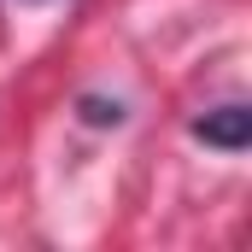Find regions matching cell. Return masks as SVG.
<instances>
[{
	"mask_svg": "<svg viewBox=\"0 0 252 252\" xmlns=\"http://www.w3.org/2000/svg\"><path fill=\"white\" fill-rule=\"evenodd\" d=\"M193 135H199L205 147H223V153H241V147L252 141V112H247V106H217V112L193 118Z\"/></svg>",
	"mask_w": 252,
	"mask_h": 252,
	"instance_id": "cell-1",
	"label": "cell"
},
{
	"mask_svg": "<svg viewBox=\"0 0 252 252\" xmlns=\"http://www.w3.org/2000/svg\"><path fill=\"white\" fill-rule=\"evenodd\" d=\"M82 112H88V124H118V118H124V112H118V100H112V106H106V100H88Z\"/></svg>",
	"mask_w": 252,
	"mask_h": 252,
	"instance_id": "cell-2",
	"label": "cell"
}]
</instances>
